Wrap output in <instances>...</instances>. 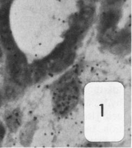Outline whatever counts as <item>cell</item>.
I'll use <instances>...</instances> for the list:
<instances>
[{
  "instance_id": "cell-1",
  "label": "cell",
  "mask_w": 132,
  "mask_h": 148,
  "mask_svg": "<svg viewBox=\"0 0 132 148\" xmlns=\"http://www.w3.org/2000/svg\"><path fill=\"white\" fill-rule=\"evenodd\" d=\"M9 9L6 4L0 6V40L9 52L15 50L14 42L9 25Z\"/></svg>"
},
{
  "instance_id": "cell-2",
  "label": "cell",
  "mask_w": 132,
  "mask_h": 148,
  "mask_svg": "<svg viewBox=\"0 0 132 148\" xmlns=\"http://www.w3.org/2000/svg\"><path fill=\"white\" fill-rule=\"evenodd\" d=\"M77 90L72 87H66L64 89H61L56 94L55 103L56 109L59 111L64 112L66 109L70 108L69 104L74 103V101L77 99Z\"/></svg>"
},
{
  "instance_id": "cell-3",
  "label": "cell",
  "mask_w": 132,
  "mask_h": 148,
  "mask_svg": "<svg viewBox=\"0 0 132 148\" xmlns=\"http://www.w3.org/2000/svg\"><path fill=\"white\" fill-rule=\"evenodd\" d=\"M7 60L8 69L9 73L14 77L21 75L25 65V59L21 53L15 50L10 52Z\"/></svg>"
},
{
  "instance_id": "cell-4",
  "label": "cell",
  "mask_w": 132,
  "mask_h": 148,
  "mask_svg": "<svg viewBox=\"0 0 132 148\" xmlns=\"http://www.w3.org/2000/svg\"><path fill=\"white\" fill-rule=\"evenodd\" d=\"M21 122V113L19 110H14L6 114V123L11 132L17 131Z\"/></svg>"
},
{
  "instance_id": "cell-5",
  "label": "cell",
  "mask_w": 132,
  "mask_h": 148,
  "mask_svg": "<svg viewBox=\"0 0 132 148\" xmlns=\"http://www.w3.org/2000/svg\"><path fill=\"white\" fill-rule=\"evenodd\" d=\"M35 125L34 123H30L23 129L21 132V140L24 145L30 144L31 138L35 132Z\"/></svg>"
},
{
  "instance_id": "cell-6",
  "label": "cell",
  "mask_w": 132,
  "mask_h": 148,
  "mask_svg": "<svg viewBox=\"0 0 132 148\" xmlns=\"http://www.w3.org/2000/svg\"><path fill=\"white\" fill-rule=\"evenodd\" d=\"M119 15L116 11H109L104 14L102 17V22L104 26L106 27H110L113 25L115 24L117 21Z\"/></svg>"
},
{
  "instance_id": "cell-7",
  "label": "cell",
  "mask_w": 132,
  "mask_h": 148,
  "mask_svg": "<svg viewBox=\"0 0 132 148\" xmlns=\"http://www.w3.org/2000/svg\"><path fill=\"white\" fill-rule=\"evenodd\" d=\"M6 95L8 99H15L18 95V89L15 87L14 86L9 85L6 87Z\"/></svg>"
},
{
  "instance_id": "cell-8",
  "label": "cell",
  "mask_w": 132,
  "mask_h": 148,
  "mask_svg": "<svg viewBox=\"0 0 132 148\" xmlns=\"http://www.w3.org/2000/svg\"><path fill=\"white\" fill-rule=\"evenodd\" d=\"M5 135V129L3 124L0 123V144L3 141L4 137Z\"/></svg>"
},
{
  "instance_id": "cell-9",
  "label": "cell",
  "mask_w": 132,
  "mask_h": 148,
  "mask_svg": "<svg viewBox=\"0 0 132 148\" xmlns=\"http://www.w3.org/2000/svg\"><path fill=\"white\" fill-rule=\"evenodd\" d=\"M2 56H3V52H2V49L0 46V60H1Z\"/></svg>"
},
{
  "instance_id": "cell-10",
  "label": "cell",
  "mask_w": 132,
  "mask_h": 148,
  "mask_svg": "<svg viewBox=\"0 0 132 148\" xmlns=\"http://www.w3.org/2000/svg\"><path fill=\"white\" fill-rule=\"evenodd\" d=\"M1 95H0V106H1Z\"/></svg>"
}]
</instances>
